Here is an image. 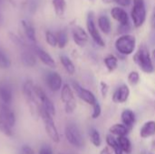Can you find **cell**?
Returning <instances> with one entry per match:
<instances>
[{"mask_svg":"<svg viewBox=\"0 0 155 154\" xmlns=\"http://www.w3.org/2000/svg\"><path fill=\"white\" fill-rule=\"evenodd\" d=\"M0 118H2L9 126L12 128L15 123V113L9 108L8 105H5L3 103H0Z\"/></svg>","mask_w":155,"mask_h":154,"instance_id":"obj_14","label":"cell"},{"mask_svg":"<svg viewBox=\"0 0 155 154\" xmlns=\"http://www.w3.org/2000/svg\"><path fill=\"white\" fill-rule=\"evenodd\" d=\"M102 2L104 3V4L109 5V4H116L117 0H102Z\"/></svg>","mask_w":155,"mask_h":154,"instance_id":"obj_44","label":"cell"},{"mask_svg":"<svg viewBox=\"0 0 155 154\" xmlns=\"http://www.w3.org/2000/svg\"><path fill=\"white\" fill-rule=\"evenodd\" d=\"M134 61L138 67L145 74H152L154 71L152 55L145 44L139 47L137 52L134 55Z\"/></svg>","mask_w":155,"mask_h":154,"instance_id":"obj_1","label":"cell"},{"mask_svg":"<svg viewBox=\"0 0 155 154\" xmlns=\"http://www.w3.org/2000/svg\"><path fill=\"white\" fill-rule=\"evenodd\" d=\"M86 27H87V31L88 34H90V36L92 37L93 41L101 47L105 46V43L104 40L103 39L102 35L100 34L97 26L95 25V21H94V15L93 12H89L87 15V19H86Z\"/></svg>","mask_w":155,"mask_h":154,"instance_id":"obj_8","label":"cell"},{"mask_svg":"<svg viewBox=\"0 0 155 154\" xmlns=\"http://www.w3.org/2000/svg\"><path fill=\"white\" fill-rule=\"evenodd\" d=\"M40 117L44 121L45 128L46 133L49 136V138L54 143H58L60 142V136H59L58 131H57V129L55 127V124H54L53 116L51 114H49L42 106L40 108Z\"/></svg>","mask_w":155,"mask_h":154,"instance_id":"obj_6","label":"cell"},{"mask_svg":"<svg viewBox=\"0 0 155 154\" xmlns=\"http://www.w3.org/2000/svg\"><path fill=\"white\" fill-rule=\"evenodd\" d=\"M100 154H112V152H111L109 147H104V148H103L102 151L100 152Z\"/></svg>","mask_w":155,"mask_h":154,"instance_id":"obj_43","label":"cell"},{"mask_svg":"<svg viewBox=\"0 0 155 154\" xmlns=\"http://www.w3.org/2000/svg\"><path fill=\"white\" fill-rule=\"evenodd\" d=\"M146 7L144 0H134V6L131 12V17L134 23V25L136 28L143 26L146 20Z\"/></svg>","mask_w":155,"mask_h":154,"instance_id":"obj_4","label":"cell"},{"mask_svg":"<svg viewBox=\"0 0 155 154\" xmlns=\"http://www.w3.org/2000/svg\"><path fill=\"white\" fill-rule=\"evenodd\" d=\"M39 154H53V151L48 145H43L39 151Z\"/></svg>","mask_w":155,"mask_h":154,"instance_id":"obj_39","label":"cell"},{"mask_svg":"<svg viewBox=\"0 0 155 154\" xmlns=\"http://www.w3.org/2000/svg\"><path fill=\"white\" fill-rule=\"evenodd\" d=\"M11 66V60L7 56V54L0 49V68L7 69Z\"/></svg>","mask_w":155,"mask_h":154,"instance_id":"obj_31","label":"cell"},{"mask_svg":"<svg viewBox=\"0 0 155 154\" xmlns=\"http://www.w3.org/2000/svg\"><path fill=\"white\" fill-rule=\"evenodd\" d=\"M127 80L131 85H133V86L136 85L140 82V74L137 71H132L129 73V74L127 76Z\"/></svg>","mask_w":155,"mask_h":154,"instance_id":"obj_34","label":"cell"},{"mask_svg":"<svg viewBox=\"0 0 155 154\" xmlns=\"http://www.w3.org/2000/svg\"><path fill=\"white\" fill-rule=\"evenodd\" d=\"M34 51H35V54H36V56L40 59V61L44 64H45L46 66H49L51 68H54L56 66L54 58L46 51H45L44 49L38 47V46H35Z\"/></svg>","mask_w":155,"mask_h":154,"instance_id":"obj_16","label":"cell"},{"mask_svg":"<svg viewBox=\"0 0 155 154\" xmlns=\"http://www.w3.org/2000/svg\"><path fill=\"white\" fill-rule=\"evenodd\" d=\"M45 83L52 92H58L63 87L62 77L56 72H49L45 76Z\"/></svg>","mask_w":155,"mask_h":154,"instance_id":"obj_11","label":"cell"},{"mask_svg":"<svg viewBox=\"0 0 155 154\" xmlns=\"http://www.w3.org/2000/svg\"><path fill=\"white\" fill-rule=\"evenodd\" d=\"M72 35L74 42L80 47L84 46L88 42V34L80 25H74L72 28Z\"/></svg>","mask_w":155,"mask_h":154,"instance_id":"obj_13","label":"cell"},{"mask_svg":"<svg viewBox=\"0 0 155 154\" xmlns=\"http://www.w3.org/2000/svg\"><path fill=\"white\" fill-rule=\"evenodd\" d=\"M114 46L120 54L127 56L134 54L135 51L136 39L132 34H123L116 39Z\"/></svg>","mask_w":155,"mask_h":154,"instance_id":"obj_3","label":"cell"},{"mask_svg":"<svg viewBox=\"0 0 155 154\" xmlns=\"http://www.w3.org/2000/svg\"><path fill=\"white\" fill-rule=\"evenodd\" d=\"M64 134H65V138L67 142L71 145L78 149H81L84 147V138L77 125H75L74 123H68L65 126Z\"/></svg>","mask_w":155,"mask_h":154,"instance_id":"obj_5","label":"cell"},{"mask_svg":"<svg viewBox=\"0 0 155 154\" xmlns=\"http://www.w3.org/2000/svg\"><path fill=\"white\" fill-rule=\"evenodd\" d=\"M0 132L5 134L7 137H11L13 136V130L12 127L9 126L7 124V123H5L2 118H0Z\"/></svg>","mask_w":155,"mask_h":154,"instance_id":"obj_32","label":"cell"},{"mask_svg":"<svg viewBox=\"0 0 155 154\" xmlns=\"http://www.w3.org/2000/svg\"><path fill=\"white\" fill-rule=\"evenodd\" d=\"M105 142L108 145L109 148H111L114 154H124L123 151L121 150L120 146H119V143L117 142V139L113 136L112 134H108L106 135V139H105Z\"/></svg>","mask_w":155,"mask_h":154,"instance_id":"obj_27","label":"cell"},{"mask_svg":"<svg viewBox=\"0 0 155 154\" xmlns=\"http://www.w3.org/2000/svg\"><path fill=\"white\" fill-rule=\"evenodd\" d=\"M0 100L1 103L8 106L13 100V92L11 87L7 84L3 83L0 84Z\"/></svg>","mask_w":155,"mask_h":154,"instance_id":"obj_18","label":"cell"},{"mask_svg":"<svg viewBox=\"0 0 155 154\" xmlns=\"http://www.w3.org/2000/svg\"><path fill=\"white\" fill-rule=\"evenodd\" d=\"M89 137H90V141L92 143V144L98 148L102 145V138H101V134L99 133V131L95 128H92L89 132Z\"/></svg>","mask_w":155,"mask_h":154,"instance_id":"obj_28","label":"cell"},{"mask_svg":"<svg viewBox=\"0 0 155 154\" xmlns=\"http://www.w3.org/2000/svg\"><path fill=\"white\" fill-rule=\"evenodd\" d=\"M72 88L75 92L77 96L81 100H83L84 103H86L87 104H90L93 106L97 102V99H96L95 95L94 94V93L86 88H84L78 83L72 82Z\"/></svg>","mask_w":155,"mask_h":154,"instance_id":"obj_10","label":"cell"},{"mask_svg":"<svg viewBox=\"0 0 155 154\" xmlns=\"http://www.w3.org/2000/svg\"><path fill=\"white\" fill-rule=\"evenodd\" d=\"M131 31V24H127V25H120L118 26V33L121 34L122 35L123 34H128V33Z\"/></svg>","mask_w":155,"mask_h":154,"instance_id":"obj_37","label":"cell"},{"mask_svg":"<svg viewBox=\"0 0 155 154\" xmlns=\"http://www.w3.org/2000/svg\"><path fill=\"white\" fill-rule=\"evenodd\" d=\"M52 4L54 6V13L58 16L64 15L66 8V2L65 0H52Z\"/></svg>","mask_w":155,"mask_h":154,"instance_id":"obj_29","label":"cell"},{"mask_svg":"<svg viewBox=\"0 0 155 154\" xmlns=\"http://www.w3.org/2000/svg\"><path fill=\"white\" fill-rule=\"evenodd\" d=\"M21 25H22V27L24 29V32H25V34L26 36V38L32 42V43H35L36 42V36H35V27L32 25L31 23H29L28 21L26 20H22L21 21Z\"/></svg>","mask_w":155,"mask_h":154,"instance_id":"obj_21","label":"cell"},{"mask_svg":"<svg viewBox=\"0 0 155 154\" xmlns=\"http://www.w3.org/2000/svg\"><path fill=\"white\" fill-rule=\"evenodd\" d=\"M21 61L27 67H34L36 64V56L31 51H24L21 54Z\"/></svg>","mask_w":155,"mask_h":154,"instance_id":"obj_22","label":"cell"},{"mask_svg":"<svg viewBox=\"0 0 155 154\" xmlns=\"http://www.w3.org/2000/svg\"><path fill=\"white\" fill-rule=\"evenodd\" d=\"M151 26H152V31L155 32V7L153 8L152 17H151Z\"/></svg>","mask_w":155,"mask_h":154,"instance_id":"obj_41","label":"cell"},{"mask_svg":"<svg viewBox=\"0 0 155 154\" xmlns=\"http://www.w3.org/2000/svg\"><path fill=\"white\" fill-rule=\"evenodd\" d=\"M97 23H98V26H99L100 30L104 34H109L111 33V30H112L111 21H110V19H109V17L107 15H100L98 17Z\"/></svg>","mask_w":155,"mask_h":154,"instance_id":"obj_23","label":"cell"},{"mask_svg":"<svg viewBox=\"0 0 155 154\" xmlns=\"http://www.w3.org/2000/svg\"><path fill=\"white\" fill-rule=\"evenodd\" d=\"M35 94L37 98V100L41 103V106L53 117L55 115V108L53 103V102L48 98V96L45 94V93L43 91V89L40 86L35 85L34 87Z\"/></svg>","mask_w":155,"mask_h":154,"instance_id":"obj_9","label":"cell"},{"mask_svg":"<svg viewBox=\"0 0 155 154\" xmlns=\"http://www.w3.org/2000/svg\"><path fill=\"white\" fill-rule=\"evenodd\" d=\"M34 84L31 80H27L23 86V94L29 106L30 113L34 118L37 119L40 117V108L41 104L38 103V100L34 92Z\"/></svg>","mask_w":155,"mask_h":154,"instance_id":"obj_2","label":"cell"},{"mask_svg":"<svg viewBox=\"0 0 155 154\" xmlns=\"http://www.w3.org/2000/svg\"><path fill=\"white\" fill-rule=\"evenodd\" d=\"M57 38V46L61 49L64 48L68 43V34L65 30H59L56 34Z\"/></svg>","mask_w":155,"mask_h":154,"instance_id":"obj_30","label":"cell"},{"mask_svg":"<svg viewBox=\"0 0 155 154\" xmlns=\"http://www.w3.org/2000/svg\"><path fill=\"white\" fill-rule=\"evenodd\" d=\"M60 62L63 65V67L64 68V70L69 74H74L75 73V66L74 64V63L72 62V60L64 55V54H61L60 55Z\"/></svg>","mask_w":155,"mask_h":154,"instance_id":"obj_25","label":"cell"},{"mask_svg":"<svg viewBox=\"0 0 155 154\" xmlns=\"http://www.w3.org/2000/svg\"><path fill=\"white\" fill-rule=\"evenodd\" d=\"M9 37H10V39L12 40V42L15 43V44H17V45H19V46H24V45H25V44H24V42L21 40V38L18 37V36H16L15 34L10 33V34H9Z\"/></svg>","mask_w":155,"mask_h":154,"instance_id":"obj_38","label":"cell"},{"mask_svg":"<svg viewBox=\"0 0 155 154\" xmlns=\"http://www.w3.org/2000/svg\"><path fill=\"white\" fill-rule=\"evenodd\" d=\"M131 3V0H117L116 4L122 6H128Z\"/></svg>","mask_w":155,"mask_h":154,"instance_id":"obj_42","label":"cell"},{"mask_svg":"<svg viewBox=\"0 0 155 154\" xmlns=\"http://www.w3.org/2000/svg\"><path fill=\"white\" fill-rule=\"evenodd\" d=\"M121 120L123 124H124L128 129L132 130L136 123V116L134 111L131 109H124L121 113Z\"/></svg>","mask_w":155,"mask_h":154,"instance_id":"obj_17","label":"cell"},{"mask_svg":"<svg viewBox=\"0 0 155 154\" xmlns=\"http://www.w3.org/2000/svg\"><path fill=\"white\" fill-rule=\"evenodd\" d=\"M155 135V121L145 122L140 129V136L143 139H148Z\"/></svg>","mask_w":155,"mask_h":154,"instance_id":"obj_19","label":"cell"},{"mask_svg":"<svg viewBox=\"0 0 155 154\" xmlns=\"http://www.w3.org/2000/svg\"><path fill=\"white\" fill-rule=\"evenodd\" d=\"M61 100L64 105V111L66 113H72L76 108V101L73 92V88L65 84L61 89Z\"/></svg>","mask_w":155,"mask_h":154,"instance_id":"obj_7","label":"cell"},{"mask_svg":"<svg viewBox=\"0 0 155 154\" xmlns=\"http://www.w3.org/2000/svg\"><path fill=\"white\" fill-rule=\"evenodd\" d=\"M151 55H152V59H153V60L155 61V48L153 50V52H152V54H151Z\"/></svg>","mask_w":155,"mask_h":154,"instance_id":"obj_45","label":"cell"},{"mask_svg":"<svg viewBox=\"0 0 155 154\" xmlns=\"http://www.w3.org/2000/svg\"><path fill=\"white\" fill-rule=\"evenodd\" d=\"M130 129H128L124 124L123 123H115L114 125H112L109 128V132L110 134H112L113 136H116L118 137H124V136H127L130 133Z\"/></svg>","mask_w":155,"mask_h":154,"instance_id":"obj_20","label":"cell"},{"mask_svg":"<svg viewBox=\"0 0 155 154\" xmlns=\"http://www.w3.org/2000/svg\"><path fill=\"white\" fill-rule=\"evenodd\" d=\"M112 17L119 23L120 25H124L129 24V15L127 12L120 6H114L111 10Z\"/></svg>","mask_w":155,"mask_h":154,"instance_id":"obj_15","label":"cell"},{"mask_svg":"<svg viewBox=\"0 0 155 154\" xmlns=\"http://www.w3.org/2000/svg\"><path fill=\"white\" fill-rule=\"evenodd\" d=\"M100 91H101L102 96L104 98H105L108 94V92H109V85L104 81H102L100 83Z\"/></svg>","mask_w":155,"mask_h":154,"instance_id":"obj_36","label":"cell"},{"mask_svg":"<svg viewBox=\"0 0 155 154\" xmlns=\"http://www.w3.org/2000/svg\"><path fill=\"white\" fill-rule=\"evenodd\" d=\"M19 154H24V153H23V152H20V153H19Z\"/></svg>","mask_w":155,"mask_h":154,"instance_id":"obj_46","label":"cell"},{"mask_svg":"<svg viewBox=\"0 0 155 154\" xmlns=\"http://www.w3.org/2000/svg\"><path fill=\"white\" fill-rule=\"evenodd\" d=\"M0 19H1V15H0Z\"/></svg>","mask_w":155,"mask_h":154,"instance_id":"obj_47","label":"cell"},{"mask_svg":"<svg viewBox=\"0 0 155 154\" xmlns=\"http://www.w3.org/2000/svg\"><path fill=\"white\" fill-rule=\"evenodd\" d=\"M21 152H23L24 154H35L34 150L28 145H24L21 149Z\"/></svg>","mask_w":155,"mask_h":154,"instance_id":"obj_40","label":"cell"},{"mask_svg":"<svg viewBox=\"0 0 155 154\" xmlns=\"http://www.w3.org/2000/svg\"><path fill=\"white\" fill-rule=\"evenodd\" d=\"M104 63L105 64V67L109 72H114L118 67V58L114 54H108L104 57Z\"/></svg>","mask_w":155,"mask_h":154,"instance_id":"obj_26","label":"cell"},{"mask_svg":"<svg viewBox=\"0 0 155 154\" xmlns=\"http://www.w3.org/2000/svg\"><path fill=\"white\" fill-rule=\"evenodd\" d=\"M45 41L52 47L57 46V38H56V35L52 31H49L48 30V31L45 32Z\"/></svg>","mask_w":155,"mask_h":154,"instance_id":"obj_33","label":"cell"},{"mask_svg":"<svg viewBox=\"0 0 155 154\" xmlns=\"http://www.w3.org/2000/svg\"><path fill=\"white\" fill-rule=\"evenodd\" d=\"M102 113V107L100 105V103H98V101L93 105V113H92V118L93 119H97L100 117Z\"/></svg>","mask_w":155,"mask_h":154,"instance_id":"obj_35","label":"cell"},{"mask_svg":"<svg viewBox=\"0 0 155 154\" xmlns=\"http://www.w3.org/2000/svg\"><path fill=\"white\" fill-rule=\"evenodd\" d=\"M130 88L127 84H123L118 86L113 93V102L115 103H124L130 96Z\"/></svg>","mask_w":155,"mask_h":154,"instance_id":"obj_12","label":"cell"},{"mask_svg":"<svg viewBox=\"0 0 155 154\" xmlns=\"http://www.w3.org/2000/svg\"><path fill=\"white\" fill-rule=\"evenodd\" d=\"M117 142L119 143V146L121 148V150L123 151L124 153L130 154L133 151V145L132 143L130 141V139L127 136H124V137H118L116 138Z\"/></svg>","mask_w":155,"mask_h":154,"instance_id":"obj_24","label":"cell"}]
</instances>
